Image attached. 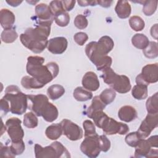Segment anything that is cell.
<instances>
[{"label": "cell", "instance_id": "f1b7e54d", "mask_svg": "<svg viewBox=\"0 0 158 158\" xmlns=\"http://www.w3.org/2000/svg\"><path fill=\"white\" fill-rule=\"evenodd\" d=\"M64 88L60 85L56 84L50 86L47 89V94L51 100H56L60 98L65 93Z\"/></svg>", "mask_w": 158, "mask_h": 158}, {"label": "cell", "instance_id": "e0dca14e", "mask_svg": "<svg viewBox=\"0 0 158 158\" xmlns=\"http://www.w3.org/2000/svg\"><path fill=\"white\" fill-rule=\"evenodd\" d=\"M15 17L14 13L7 9H2L0 11V23L4 29L12 28Z\"/></svg>", "mask_w": 158, "mask_h": 158}, {"label": "cell", "instance_id": "f546056e", "mask_svg": "<svg viewBox=\"0 0 158 158\" xmlns=\"http://www.w3.org/2000/svg\"><path fill=\"white\" fill-rule=\"evenodd\" d=\"M146 107L149 114L158 113V93H156L147 99Z\"/></svg>", "mask_w": 158, "mask_h": 158}, {"label": "cell", "instance_id": "603a6c76", "mask_svg": "<svg viewBox=\"0 0 158 158\" xmlns=\"http://www.w3.org/2000/svg\"><path fill=\"white\" fill-rule=\"evenodd\" d=\"M151 146L145 139H141L137 146L135 147V157H146V156L149 152Z\"/></svg>", "mask_w": 158, "mask_h": 158}, {"label": "cell", "instance_id": "74e56055", "mask_svg": "<svg viewBox=\"0 0 158 158\" xmlns=\"http://www.w3.org/2000/svg\"><path fill=\"white\" fill-rule=\"evenodd\" d=\"M142 139L138 133V131H134V132H131L127 135L125 136V142L126 143L131 146V147H134L135 148L139 141Z\"/></svg>", "mask_w": 158, "mask_h": 158}, {"label": "cell", "instance_id": "6da1fadb", "mask_svg": "<svg viewBox=\"0 0 158 158\" xmlns=\"http://www.w3.org/2000/svg\"><path fill=\"white\" fill-rule=\"evenodd\" d=\"M52 22L38 21L35 28H28L20 36L22 44L34 53L42 52L48 46Z\"/></svg>", "mask_w": 158, "mask_h": 158}, {"label": "cell", "instance_id": "1f68e13d", "mask_svg": "<svg viewBox=\"0 0 158 158\" xmlns=\"http://www.w3.org/2000/svg\"><path fill=\"white\" fill-rule=\"evenodd\" d=\"M144 56L149 59H154L158 56L157 43L155 41H149L146 48L143 49Z\"/></svg>", "mask_w": 158, "mask_h": 158}, {"label": "cell", "instance_id": "ee69618b", "mask_svg": "<svg viewBox=\"0 0 158 158\" xmlns=\"http://www.w3.org/2000/svg\"><path fill=\"white\" fill-rule=\"evenodd\" d=\"M73 39L75 43L79 46H83L87 41L88 39V36L86 33L80 31L74 35Z\"/></svg>", "mask_w": 158, "mask_h": 158}, {"label": "cell", "instance_id": "484cf974", "mask_svg": "<svg viewBox=\"0 0 158 158\" xmlns=\"http://www.w3.org/2000/svg\"><path fill=\"white\" fill-rule=\"evenodd\" d=\"M98 47L106 54L112 51L114 46V42L109 36H103L97 42Z\"/></svg>", "mask_w": 158, "mask_h": 158}, {"label": "cell", "instance_id": "8fae6325", "mask_svg": "<svg viewBox=\"0 0 158 158\" xmlns=\"http://www.w3.org/2000/svg\"><path fill=\"white\" fill-rule=\"evenodd\" d=\"M158 125V113L148 114L146 118L142 121L138 132L142 139L147 138L151 131Z\"/></svg>", "mask_w": 158, "mask_h": 158}, {"label": "cell", "instance_id": "836d02e7", "mask_svg": "<svg viewBox=\"0 0 158 158\" xmlns=\"http://www.w3.org/2000/svg\"><path fill=\"white\" fill-rule=\"evenodd\" d=\"M38 120L36 115L33 112H30L25 114L23 117V125L28 128H34L38 126Z\"/></svg>", "mask_w": 158, "mask_h": 158}, {"label": "cell", "instance_id": "ba28073f", "mask_svg": "<svg viewBox=\"0 0 158 158\" xmlns=\"http://www.w3.org/2000/svg\"><path fill=\"white\" fill-rule=\"evenodd\" d=\"M81 151L90 158L97 157L101 151L98 134L86 136L80 145Z\"/></svg>", "mask_w": 158, "mask_h": 158}, {"label": "cell", "instance_id": "d6a6232c", "mask_svg": "<svg viewBox=\"0 0 158 158\" xmlns=\"http://www.w3.org/2000/svg\"><path fill=\"white\" fill-rule=\"evenodd\" d=\"M1 40L5 43H12L18 37V34L15 29L10 28L4 30L1 33Z\"/></svg>", "mask_w": 158, "mask_h": 158}, {"label": "cell", "instance_id": "8d00e7d4", "mask_svg": "<svg viewBox=\"0 0 158 158\" xmlns=\"http://www.w3.org/2000/svg\"><path fill=\"white\" fill-rule=\"evenodd\" d=\"M143 12L146 16H151L156 12L157 7V0L144 1L143 2Z\"/></svg>", "mask_w": 158, "mask_h": 158}, {"label": "cell", "instance_id": "7c38bea8", "mask_svg": "<svg viewBox=\"0 0 158 158\" xmlns=\"http://www.w3.org/2000/svg\"><path fill=\"white\" fill-rule=\"evenodd\" d=\"M28 99L31 101L28 108L30 109L36 116H41V112L45 107L46 104L49 102L48 98L43 94L36 95L28 94Z\"/></svg>", "mask_w": 158, "mask_h": 158}, {"label": "cell", "instance_id": "cb8c5ba5", "mask_svg": "<svg viewBox=\"0 0 158 158\" xmlns=\"http://www.w3.org/2000/svg\"><path fill=\"white\" fill-rule=\"evenodd\" d=\"M73 98L78 101L84 102L88 101L93 98V93L83 87H77L73 93Z\"/></svg>", "mask_w": 158, "mask_h": 158}, {"label": "cell", "instance_id": "7bdbcfd3", "mask_svg": "<svg viewBox=\"0 0 158 158\" xmlns=\"http://www.w3.org/2000/svg\"><path fill=\"white\" fill-rule=\"evenodd\" d=\"M99 139L101 151H103L104 152L108 151L110 148V140L104 135H99Z\"/></svg>", "mask_w": 158, "mask_h": 158}, {"label": "cell", "instance_id": "bcb514c9", "mask_svg": "<svg viewBox=\"0 0 158 158\" xmlns=\"http://www.w3.org/2000/svg\"><path fill=\"white\" fill-rule=\"evenodd\" d=\"M0 106H1V117L6 115L9 111H10V105L9 102L2 98L0 101Z\"/></svg>", "mask_w": 158, "mask_h": 158}, {"label": "cell", "instance_id": "83f0119b", "mask_svg": "<svg viewBox=\"0 0 158 158\" xmlns=\"http://www.w3.org/2000/svg\"><path fill=\"white\" fill-rule=\"evenodd\" d=\"M148 38L142 33H136L131 38V43L139 49H144L149 44Z\"/></svg>", "mask_w": 158, "mask_h": 158}, {"label": "cell", "instance_id": "f907efd6", "mask_svg": "<svg viewBox=\"0 0 158 158\" xmlns=\"http://www.w3.org/2000/svg\"><path fill=\"white\" fill-rule=\"evenodd\" d=\"M151 35L156 40L157 39V24L156 23L151 28Z\"/></svg>", "mask_w": 158, "mask_h": 158}, {"label": "cell", "instance_id": "3957f363", "mask_svg": "<svg viewBox=\"0 0 158 158\" xmlns=\"http://www.w3.org/2000/svg\"><path fill=\"white\" fill-rule=\"evenodd\" d=\"M10 104V111L13 114L22 115L28 107L27 95L22 93L16 85H9L3 96Z\"/></svg>", "mask_w": 158, "mask_h": 158}, {"label": "cell", "instance_id": "d6986e66", "mask_svg": "<svg viewBox=\"0 0 158 158\" xmlns=\"http://www.w3.org/2000/svg\"><path fill=\"white\" fill-rule=\"evenodd\" d=\"M59 115L57 108L52 103L48 102L44 107L42 112L41 117L43 119L48 122H52L56 120Z\"/></svg>", "mask_w": 158, "mask_h": 158}, {"label": "cell", "instance_id": "277c9868", "mask_svg": "<svg viewBox=\"0 0 158 158\" xmlns=\"http://www.w3.org/2000/svg\"><path fill=\"white\" fill-rule=\"evenodd\" d=\"M85 53L98 71L103 72L110 67L112 58L105 54L98 48L96 41H91L86 46Z\"/></svg>", "mask_w": 158, "mask_h": 158}, {"label": "cell", "instance_id": "44dd1931", "mask_svg": "<svg viewBox=\"0 0 158 158\" xmlns=\"http://www.w3.org/2000/svg\"><path fill=\"white\" fill-rule=\"evenodd\" d=\"M106 106V105L102 102L99 96H96L93 98L91 104L88 107L86 110V115L89 118H91L93 115L96 112L100 110H103Z\"/></svg>", "mask_w": 158, "mask_h": 158}, {"label": "cell", "instance_id": "b9f144b4", "mask_svg": "<svg viewBox=\"0 0 158 158\" xmlns=\"http://www.w3.org/2000/svg\"><path fill=\"white\" fill-rule=\"evenodd\" d=\"M49 6L53 15L65 10L62 1H52L50 2Z\"/></svg>", "mask_w": 158, "mask_h": 158}, {"label": "cell", "instance_id": "30bf717a", "mask_svg": "<svg viewBox=\"0 0 158 158\" xmlns=\"http://www.w3.org/2000/svg\"><path fill=\"white\" fill-rule=\"evenodd\" d=\"M22 121L17 117H12L6 122V130L11 141L23 139L24 131L22 129Z\"/></svg>", "mask_w": 158, "mask_h": 158}, {"label": "cell", "instance_id": "4316f807", "mask_svg": "<svg viewBox=\"0 0 158 158\" xmlns=\"http://www.w3.org/2000/svg\"><path fill=\"white\" fill-rule=\"evenodd\" d=\"M148 86L143 84H136L131 90L132 96L137 100H143L148 97Z\"/></svg>", "mask_w": 158, "mask_h": 158}, {"label": "cell", "instance_id": "c3c4849f", "mask_svg": "<svg viewBox=\"0 0 158 158\" xmlns=\"http://www.w3.org/2000/svg\"><path fill=\"white\" fill-rule=\"evenodd\" d=\"M150 146L151 147H154L157 148V144H158V141H157V135H154L146 139Z\"/></svg>", "mask_w": 158, "mask_h": 158}, {"label": "cell", "instance_id": "f35d334b", "mask_svg": "<svg viewBox=\"0 0 158 158\" xmlns=\"http://www.w3.org/2000/svg\"><path fill=\"white\" fill-rule=\"evenodd\" d=\"M10 147L12 153L15 156L22 154L25 149V143L23 139L12 141L11 145Z\"/></svg>", "mask_w": 158, "mask_h": 158}, {"label": "cell", "instance_id": "9a60e30c", "mask_svg": "<svg viewBox=\"0 0 158 158\" xmlns=\"http://www.w3.org/2000/svg\"><path fill=\"white\" fill-rule=\"evenodd\" d=\"M81 83L83 87L90 91L98 90L100 86V83L97 75L91 71L87 72L83 77Z\"/></svg>", "mask_w": 158, "mask_h": 158}, {"label": "cell", "instance_id": "d590c367", "mask_svg": "<svg viewBox=\"0 0 158 158\" xmlns=\"http://www.w3.org/2000/svg\"><path fill=\"white\" fill-rule=\"evenodd\" d=\"M70 15L65 11H62L54 15V20L56 23L59 27H66L70 22Z\"/></svg>", "mask_w": 158, "mask_h": 158}, {"label": "cell", "instance_id": "f5cc1de1", "mask_svg": "<svg viewBox=\"0 0 158 158\" xmlns=\"http://www.w3.org/2000/svg\"><path fill=\"white\" fill-rule=\"evenodd\" d=\"M6 1L8 4L12 7H17L22 2V1L19 0H6Z\"/></svg>", "mask_w": 158, "mask_h": 158}, {"label": "cell", "instance_id": "5b68a950", "mask_svg": "<svg viewBox=\"0 0 158 158\" xmlns=\"http://www.w3.org/2000/svg\"><path fill=\"white\" fill-rule=\"evenodd\" d=\"M101 77L107 85L119 93H127L131 89L129 78L124 75L117 74L110 67L103 71Z\"/></svg>", "mask_w": 158, "mask_h": 158}, {"label": "cell", "instance_id": "60d3db41", "mask_svg": "<svg viewBox=\"0 0 158 158\" xmlns=\"http://www.w3.org/2000/svg\"><path fill=\"white\" fill-rule=\"evenodd\" d=\"M88 24V20L85 15L82 14H78L75 17L74 20V25L77 28L80 30L85 29L87 27Z\"/></svg>", "mask_w": 158, "mask_h": 158}, {"label": "cell", "instance_id": "4dcf8cb0", "mask_svg": "<svg viewBox=\"0 0 158 158\" xmlns=\"http://www.w3.org/2000/svg\"><path fill=\"white\" fill-rule=\"evenodd\" d=\"M116 96L115 91L112 88H106L103 90L100 95L99 96L100 99L106 105L110 104L112 103Z\"/></svg>", "mask_w": 158, "mask_h": 158}, {"label": "cell", "instance_id": "7402d4cb", "mask_svg": "<svg viewBox=\"0 0 158 158\" xmlns=\"http://www.w3.org/2000/svg\"><path fill=\"white\" fill-rule=\"evenodd\" d=\"M62 134V127L60 123H53L47 127L45 135L48 138L51 140H56Z\"/></svg>", "mask_w": 158, "mask_h": 158}, {"label": "cell", "instance_id": "7dc6e473", "mask_svg": "<svg viewBox=\"0 0 158 158\" xmlns=\"http://www.w3.org/2000/svg\"><path fill=\"white\" fill-rule=\"evenodd\" d=\"M62 4L64 6V8L65 10L67 11H70L73 9V8L75 7V4L76 1L73 0L71 1H62Z\"/></svg>", "mask_w": 158, "mask_h": 158}, {"label": "cell", "instance_id": "8992f818", "mask_svg": "<svg viewBox=\"0 0 158 158\" xmlns=\"http://www.w3.org/2000/svg\"><path fill=\"white\" fill-rule=\"evenodd\" d=\"M95 125L109 135L115 134L123 135L129 131V127L127 124L116 121L104 112L97 118Z\"/></svg>", "mask_w": 158, "mask_h": 158}, {"label": "cell", "instance_id": "2e32d148", "mask_svg": "<svg viewBox=\"0 0 158 158\" xmlns=\"http://www.w3.org/2000/svg\"><path fill=\"white\" fill-rule=\"evenodd\" d=\"M35 14L38 21H51L54 20V15L48 5L40 3L35 7Z\"/></svg>", "mask_w": 158, "mask_h": 158}, {"label": "cell", "instance_id": "4fadbf2b", "mask_svg": "<svg viewBox=\"0 0 158 158\" xmlns=\"http://www.w3.org/2000/svg\"><path fill=\"white\" fill-rule=\"evenodd\" d=\"M67 40L63 36H58L50 39L48 43V50L54 54H61L67 48Z\"/></svg>", "mask_w": 158, "mask_h": 158}, {"label": "cell", "instance_id": "5bb4252c", "mask_svg": "<svg viewBox=\"0 0 158 158\" xmlns=\"http://www.w3.org/2000/svg\"><path fill=\"white\" fill-rule=\"evenodd\" d=\"M144 81L148 84L154 83L158 81V64H149L144 66L140 73Z\"/></svg>", "mask_w": 158, "mask_h": 158}, {"label": "cell", "instance_id": "ab89813d", "mask_svg": "<svg viewBox=\"0 0 158 158\" xmlns=\"http://www.w3.org/2000/svg\"><path fill=\"white\" fill-rule=\"evenodd\" d=\"M83 127L85 130V137L97 134L94 125L91 120H85L83 122Z\"/></svg>", "mask_w": 158, "mask_h": 158}, {"label": "cell", "instance_id": "52a82bcc", "mask_svg": "<svg viewBox=\"0 0 158 158\" xmlns=\"http://www.w3.org/2000/svg\"><path fill=\"white\" fill-rule=\"evenodd\" d=\"M35 154L36 158H60L70 157L69 152L65 147L59 141H54L49 146L42 147L36 144L34 147Z\"/></svg>", "mask_w": 158, "mask_h": 158}, {"label": "cell", "instance_id": "681fc988", "mask_svg": "<svg viewBox=\"0 0 158 158\" xmlns=\"http://www.w3.org/2000/svg\"><path fill=\"white\" fill-rule=\"evenodd\" d=\"M77 2L81 7H85L87 6H96L98 4L97 1H78Z\"/></svg>", "mask_w": 158, "mask_h": 158}, {"label": "cell", "instance_id": "d4e9b609", "mask_svg": "<svg viewBox=\"0 0 158 158\" xmlns=\"http://www.w3.org/2000/svg\"><path fill=\"white\" fill-rule=\"evenodd\" d=\"M21 85L24 88L27 89H40L45 86L35 78L29 76H24L22 77Z\"/></svg>", "mask_w": 158, "mask_h": 158}, {"label": "cell", "instance_id": "9c48e42d", "mask_svg": "<svg viewBox=\"0 0 158 158\" xmlns=\"http://www.w3.org/2000/svg\"><path fill=\"white\" fill-rule=\"evenodd\" d=\"M60 124L62 127V134L71 141H77L82 138L83 130L76 123L68 119L62 120Z\"/></svg>", "mask_w": 158, "mask_h": 158}, {"label": "cell", "instance_id": "816d5d0a", "mask_svg": "<svg viewBox=\"0 0 158 158\" xmlns=\"http://www.w3.org/2000/svg\"><path fill=\"white\" fill-rule=\"evenodd\" d=\"M112 1H98L97 3L103 7H109L111 6Z\"/></svg>", "mask_w": 158, "mask_h": 158}, {"label": "cell", "instance_id": "ac0fdd59", "mask_svg": "<svg viewBox=\"0 0 158 158\" xmlns=\"http://www.w3.org/2000/svg\"><path fill=\"white\" fill-rule=\"evenodd\" d=\"M119 119L125 122H130L137 117L136 109L131 106H122L118 112Z\"/></svg>", "mask_w": 158, "mask_h": 158}, {"label": "cell", "instance_id": "7a4b0ae2", "mask_svg": "<svg viewBox=\"0 0 158 158\" xmlns=\"http://www.w3.org/2000/svg\"><path fill=\"white\" fill-rule=\"evenodd\" d=\"M44 58L35 56L27 58V72L32 77L46 85L56 78L59 71L58 65L54 62H48L44 65Z\"/></svg>", "mask_w": 158, "mask_h": 158}, {"label": "cell", "instance_id": "e575fe53", "mask_svg": "<svg viewBox=\"0 0 158 158\" xmlns=\"http://www.w3.org/2000/svg\"><path fill=\"white\" fill-rule=\"evenodd\" d=\"M129 24L130 27L135 31H140L145 27L144 21L141 17L138 15L131 16L129 19Z\"/></svg>", "mask_w": 158, "mask_h": 158}, {"label": "cell", "instance_id": "ffe728a7", "mask_svg": "<svg viewBox=\"0 0 158 158\" xmlns=\"http://www.w3.org/2000/svg\"><path fill=\"white\" fill-rule=\"evenodd\" d=\"M117 16L120 19L128 18L131 12V6L127 1H118L115 7Z\"/></svg>", "mask_w": 158, "mask_h": 158}, {"label": "cell", "instance_id": "db71d44e", "mask_svg": "<svg viewBox=\"0 0 158 158\" xmlns=\"http://www.w3.org/2000/svg\"><path fill=\"white\" fill-rule=\"evenodd\" d=\"M158 153L157 149H151L149 152L146 156V157H157Z\"/></svg>", "mask_w": 158, "mask_h": 158}, {"label": "cell", "instance_id": "f6af8a7d", "mask_svg": "<svg viewBox=\"0 0 158 158\" xmlns=\"http://www.w3.org/2000/svg\"><path fill=\"white\" fill-rule=\"evenodd\" d=\"M0 154L3 157H15V155L12 153L10 147L3 146L2 143L0 144Z\"/></svg>", "mask_w": 158, "mask_h": 158}]
</instances>
